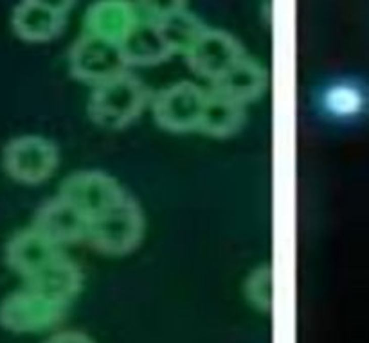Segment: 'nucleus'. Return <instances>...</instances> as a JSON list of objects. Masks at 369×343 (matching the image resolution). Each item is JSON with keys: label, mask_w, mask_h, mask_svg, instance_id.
<instances>
[{"label": "nucleus", "mask_w": 369, "mask_h": 343, "mask_svg": "<svg viewBox=\"0 0 369 343\" xmlns=\"http://www.w3.org/2000/svg\"><path fill=\"white\" fill-rule=\"evenodd\" d=\"M144 228L143 208L133 198L126 196L119 205L92 217L86 239L101 253L124 255L141 243Z\"/></svg>", "instance_id": "nucleus-2"}, {"label": "nucleus", "mask_w": 369, "mask_h": 343, "mask_svg": "<svg viewBox=\"0 0 369 343\" xmlns=\"http://www.w3.org/2000/svg\"><path fill=\"white\" fill-rule=\"evenodd\" d=\"M25 286H31L49 297L70 304L76 298V295L81 291L83 286V273L72 259L63 253L53 262L41 268L38 273L24 280Z\"/></svg>", "instance_id": "nucleus-13"}, {"label": "nucleus", "mask_w": 369, "mask_h": 343, "mask_svg": "<svg viewBox=\"0 0 369 343\" xmlns=\"http://www.w3.org/2000/svg\"><path fill=\"white\" fill-rule=\"evenodd\" d=\"M242 56H245V50L233 34L209 27L186 52L189 69L211 83L223 76Z\"/></svg>", "instance_id": "nucleus-8"}, {"label": "nucleus", "mask_w": 369, "mask_h": 343, "mask_svg": "<svg viewBox=\"0 0 369 343\" xmlns=\"http://www.w3.org/2000/svg\"><path fill=\"white\" fill-rule=\"evenodd\" d=\"M322 104L337 119H360L369 113V83L360 78H344L324 90Z\"/></svg>", "instance_id": "nucleus-16"}, {"label": "nucleus", "mask_w": 369, "mask_h": 343, "mask_svg": "<svg viewBox=\"0 0 369 343\" xmlns=\"http://www.w3.org/2000/svg\"><path fill=\"white\" fill-rule=\"evenodd\" d=\"M62 300L49 297L31 286L11 291L0 302V325L17 334H33L56 325L65 315L67 307Z\"/></svg>", "instance_id": "nucleus-3"}, {"label": "nucleus", "mask_w": 369, "mask_h": 343, "mask_svg": "<svg viewBox=\"0 0 369 343\" xmlns=\"http://www.w3.org/2000/svg\"><path fill=\"white\" fill-rule=\"evenodd\" d=\"M159 24L160 31L171 45L173 52H188L193 43L202 36L207 25L195 15V13L188 11V9H180L171 15L155 20Z\"/></svg>", "instance_id": "nucleus-18"}, {"label": "nucleus", "mask_w": 369, "mask_h": 343, "mask_svg": "<svg viewBox=\"0 0 369 343\" xmlns=\"http://www.w3.org/2000/svg\"><path fill=\"white\" fill-rule=\"evenodd\" d=\"M207 90L193 81H176L160 88L152 97V111L157 124L168 131L198 130Z\"/></svg>", "instance_id": "nucleus-6"}, {"label": "nucleus", "mask_w": 369, "mask_h": 343, "mask_svg": "<svg viewBox=\"0 0 369 343\" xmlns=\"http://www.w3.org/2000/svg\"><path fill=\"white\" fill-rule=\"evenodd\" d=\"M31 225L63 246L86 239L90 228V217L69 200L56 194L36 208Z\"/></svg>", "instance_id": "nucleus-10"}, {"label": "nucleus", "mask_w": 369, "mask_h": 343, "mask_svg": "<svg viewBox=\"0 0 369 343\" xmlns=\"http://www.w3.org/2000/svg\"><path fill=\"white\" fill-rule=\"evenodd\" d=\"M43 343H96V341L81 331H60L51 334Z\"/></svg>", "instance_id": "nucleus-21"}, {"label": "nucleus", "mask_w": 369, "mask_h": 343, "mask_svg": "<svg viewBox=\"0 0 369 343\" xmlns=\"http://www.w3.org/2000/svg\"><path fill=\"white\" fill-rule=\"evenodd\" d=\"M63 253L65 252L62 245H58L33 225L17 230L8 239L4 248L6 262L15 273L20 275L22 280L33 277Z\"/></svg>", "instance_id": "nucleus-9"}, {"label": "nucleus", "mask_w": 369, "mask_h": 343, "mask_svg": "<svg viewBox=\"0 0 369 343\" xmlns=\"http://www.w3.org/2000/svg\"><path fill=\"white\" fill-rule=\"evenodd\" d=\"M121 52L128 65H155L175 54L159 24L152 18H144L135 25L121 43Z\"/></svg>", "instance_id": "nucleus-15"}, {"label": "nucleus", "mask_w": 369, "mask_h": 343, "mask_svg": "<svg viewBox=\"0 0 369 343\" xmlns=\"http://www.w3.org/2000/svg\"><path fill=\"white\" fill-rule=\"evenodd\" d=\"M268 83L267 69L254 58L242 56L223 76L211 83V90L220 92L223 95L236 99V101L247 102L254 101L265 92Z\"/></svg>", "instance_id": "nucleus-12"}, {"label": "nucleus", "mask_w": 369, "mask_h": 343, "mask_svg": "<svg viewBox=\"0 0 369 343\" xmlns=\"http://www.w3.org/2000/svg\"><path fill=\"white\" fill-rule=\"evenodd\" d=\"M245 123V104L220 92L207 90L198 131L211 137H229Z\"/></svg>", "instance_id": "nucleus-17"}, {"label": "nucleus", "mask_w": 369, "mask_h": 343, "mask_svg": "<svg viewBox=\"0 0 369 343\" xmlns=\"http://www.w3.org/2000/svg\"><path fill=\"white\" fill-rule=\"evenodd\" d=\"M65 13L54 11L31 0H22L13 9L11 15L13 31L25 41L53 40L62 33V29L65 27Z\"/></svg>", "instance_id": "nucleus-14"}, {"label": "nucleus", "mask_w": 369, "mask_h": 343, "mask_svg": "<svg viewBox=\"0 0 369 343\" xmlns=\"http://www.w3.org/2000/svg\"><path fill=\"white\" fill-rule=\"evenodd\" d=\"M270 266L261 264L250 271L249 278L245 282V293L256 307L268 309L270 307Z\"/></svg>", "instance_id": "nucleus-19"}, {"label": "nucleus", "mask_w": 369, "mask_h": 343, "mask_svg": "<svg viewBox=\"0 0 369 343\" xmlns=\"http://www.w3.org/2000/svg\"><path fill=\"white\" fill-rule=\"evenodd\" d=\"M58 146L41 135H18L2 149V165L13 180L40 184L58 167Z\"/></svg>", "instance_id": "nucleus-4"}, {"label": "nucleus", "mask_w": 369, "mask_h": 343, "mask_svg": "<svg viewBox=\"0 0 369 343\" xmlns=\"http://www.w3.org/2000/svg\"><path fill=\"white\" fill-rule=\"evenodd\" d=\"M31 2H36V4L45 6V8H51L54 11H60V13H65L76 4V0H31Z\"/></svg>", "instance_id": "nucleus-22"}, {"label": "nucleus", "mask_w": 369, "mask_h": 343, "mask_svg": "<svg viewBox=\"0 0 369 343\" xmlns=\"http://www.w3.org/2000/svg\"><path fill=\"white\" fill-rule=\"evenodd\" d=\"M137 4L141 6L146 18L159 20L166 15L184 9L186 0H137Z\"/></svg>", "instance_id": "nucleus-20"}, {"label": "nucleus", "mask_w": 369, "mask_h": 343, "mask_svg": "<svg viewBox=\"0 0 369 343\" xmlns=\"http://www.w3.org/2000/svg\"><path fill=\"white\" fill-rule=\"evenodd\" d=\"M58 194L76 205L90 219L119 205L128 196L114 176L99 169H79L67 175Z\"/></svg>", "instance_id": "nucleus-5"}, {"label": "nucleus", "mask_w": 369, "mask_h": 343, "mask_svg": "<svg viewBox=\"0 0 369 343\" xmlns=\"http://www.w3.org/2000/svg\"><path fill=\"white\" fill-rule=\"evenodd\" d=\"M152 90L135 74L124 72L94 85L86 110L98 126L121 130L133 123L152 104Z\"/></svg>", "instance_id": "nucleus-1"}, {"label": "nucleus", "mask_w": 369, "mask_h": 343, "mask_svg": "<svg viewBox=\"0 0 369 343\" xmlns=\"http://www.w3.org/2000/svg\"><path fill=\"white\" fill-rule=\"evenodd\" d=\"M144 18L146 17L141 6L133 0H96L86 9L83 27L85 33L121 45L124 38Z\"/></svg>", "instance_id": "nucleus-11"}, {"label": "nucleus", "mask_w": 369, "mask_h": 343, "mask_svg": "<svg viewBox=\"0 0 369 343\" xmlns=\"http://www.w3.org/2000/svg\"><path fill=\"white\" fill-rule=\"evenodd\" d=\"M126 67L128 63L121 52L119 43L96 34L83 33L69 50L70 74L92 85L124 72Z\"/></svg>", "instance_id": "nucleus-7"}]
</instances>
